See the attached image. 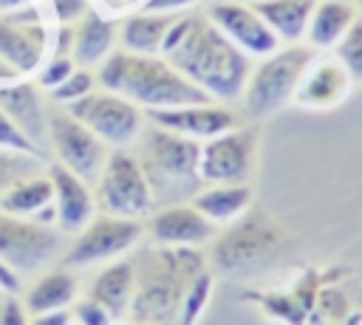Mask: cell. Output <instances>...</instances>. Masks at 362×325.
<instances>
[{
  "instance_id": "cell-19",
  "label": "cell",
  "mask_w": 362,
  "mask_h": 325,
  "mask_svg": "<svg viewBox=\"0 0 362 325\" xmlns=\"http://www.w3.org/2000/svg\"><path fill=\"white\" fill-rule=\"evenodd\" d=\"M0 110L40 147L48 138V122L42 102L34 90V85L20 82V85H6L0 88Z\"/></svg>"
},
{
  "instance_id": "cell-37",
  "label": "cell",
  "mask_w": 362,
  "mask_h": 325,
  "mask_svg": "<svg viewBox=\"0 0 362 325\" xmlns=\"http://www.w3.org/2000/svg\"><path fill=\"white\" fill-rule=\"evenodd\" d=\"M74 317L68 308H59V311H45V314H34L28 319V325H71Z\"/></svg>"
},
{
  "instance_id": "cell-8",
  "label": "cell",
  "mask_w": 362,
  "mask_h": 325,
  "mask_svg": "<svg viewBox=\"0 0 362 325\" xmlns=\"http://www.w3.org/2000/svg\"><path fill=\"white\" fill-rule=\"evenodd\" d=\"M68 113L82 122L99 141L116 144V147H127L133 144L141 130H144V113L139 105H133L130 99L102 90V93H88L76 102L65 105Z\"/></svg>"
},
{
  "instance_id": "cell-29",
  "label": "cell",
  "mask_w": 362,
  "mask_h": 325,
  "mask_svg": "<svg viewBox=\"0 0 362 325\" xmlns=\"http://www.w3.org/2000/svg\"><path fill=\"white\" fill-rule=\"evenodd\" d=\"M337 59L342 62V68L351 73L354 82H362V17H356L351 23V28L345 31V37L334 45Z\"/></svg>"
},
{
  "instance_id": "cell-25",
  "label": "cell",
  "mask_w": 362,
  "mask_h": 325,
  "mask_svg": "<svg viewBox=\"0 0 362 325\" xmlns=\"http://www.w3.org/2000/svg\"><path fill=\"white\" fill-rule=\"evenodd\" d=\"M173 14H153V11H144V14H136V17H127L122 23V45L124 51H133V54H158L161 51V42L173 25Z\"/></svg>"
},
{
  "instance_id": "cell-18",
  "label": "cell",
  "mask_w": 362,
  "mask_h": 325,
  "mask_svg": "<svg viewBox=\"0 0 362 325\" xmlns=\"http://www.w3.org/2000/svg\"><path fill=\"white\" fill-rule=\"evenodd\" d=\"M45 51V28L37 23H11L0 20V57L14 71L28 73L40 65Z\"/></svg>"
},
{
  "instance_id": "cell-32",
  "label": "cell",
  "mask_w": 362,
  "mask_h": 325,
  "mask_svg": "<svg viewBox=\"0 0 362 325\" xmlns=\"http://www.w3.org/2000/svg\"><path fill=\"white\" fill-rule=\"evenodd\" d=\"M93 73L90 71H85V68H79V71H74L62 85H57L54 90H51V96L57 99V102H76V99H82V96H88L90 90H93Z\"/></svg>"
},
{
  "instance_id": "cell-24",
  "label": "cell",
  "mask_w": 362,
  "mask_h": 325,
  "mask_svg": "<svg viewBox=\"0 0 362 325\" xmlns=\"http://www.w3.org/2000/svg\"><path fill=\"white\" fill-rule=\"evenodd\" d=\"M252 203V187L249 184H232V187H209L201 189L192 198V206L209 218L212 223H232L240 218Z\"/></svg>"
},
{
  "instance_id": "cell-10",
  "label": "cell",
  "mask_w": 362,
  "mask_h": 325,
  "mask_svg": "<svg viewBox=\"0 0 362 325\" xmlns=\"http://www.w3.org/2000/svg\"><path fill=\"white\" fill-rule=\"evenodd\" d=\"M59 235L51 232L45 223L23 220L11 215H0V263L14 271H37L59 252Z\"/></svg>"
},
{
  "instance_id": "cell-41",
  "label": "cell",
  "mask_w": 362,
  "mask_h": 325,
  "mask_svg": "<svg viewBox=\"0 0 362 325\" xmlns=\"http://www.w3.org/2000/svg\"><path fill=\"white\" fill-rule=\"evenodd\" d=\"M124 325H150V322H141V319H133V322H124Z\"/></svg>"
},
{
  "instance_id": "cell-35",
  "label": "cell",
  "mask_w": 362,
  "mask_h": 325,
  "mask_svg": "<svg viewBox=\"0 0 362 325\" xmlns=\"http://www.w3.org/2000/svg\"><path fill=\"white\" fill-rule=\"evenodd\" d=\"M88 11V6H85V0H54V14L62 20V23H74V20H79L82 14Z\"/></svg>"
},
{
  "instance_id": "cell-27",
  "label": "cell",
  "mask_w": 362,
  "mask_h": 325,
  "mask_svg": "<svg viewBox=\"0 0 362 325\" xmlns=\"http://www.w3.org/2000/svg\"><path fill=\"white\" fill-rule=\"evenodd\" d=\"M76 297V280L68 271H51L40 277L28 294H25V311L31 314H45V311H59L71 305Z\"/></svg>"
},
{
  "instance_id": "cell-23",
  "label": "cell",
  "mask_w": 362,
  "mask_h": 325,
  "mask_svg": "<svg viewBox=\"0 0 362 325\" xmlns=\"http://www.w3.org/2000/svg\"><path fill=\"white\" fill-rule=\"evenodd\" d=\"M133 291H136L133 260H122V263H110L105 271H99V277L93 280V288H90V300H96L113 317H119V314H124V308H130Z\"/></svg>"
},
{
  "instance_id": "cell-14",
  "label": "cell",
  "mask_w": 362,
  "mask_h": 325,
  "mask_svg": "<svg viewBox=\"0 0 362 325\" xmlns=\"http://www.w3.org/2000/svg\"><path fill=\"white\" fill-rule=\"evenodd\" d=\"M147 119L164 130H173L178 136L189 138H215L235 127V113L229 107H218L212 102L206 105H187V107H164V110H147Z\"/></svg>"
},
{
  "instance_id": "cell-5",
  "label": "cell",
  "mask_w": 362,
  "mask_h": 325,
  "mask_svg": "<svg viewBox=\"0 0 362 325\" xmlns=\"http://www.w3.org/2000/svg\"><path fill=\"white\" fill-rule=\"evenodd\" d=\"M286 246V235L260 212L235 218L212 246V263L223 274H255L269 268Z\"/></svg>"
},
{
  "instance_id": "cell-17",
  "label": "cell",
  "mask_w": 362,
  "mask_h": 325,
  "mask_svg": "<svg viewBox=\"0 0 362 325\" xmlns=\"http://www.w3.org/2000/svg\"><path fill=\"white\" fill-rule=\"evenodd\" d=\"M51 184H54V206H57V220L65 232H82L90 218H93V195L88 189V184L74 175L68 167L57 164L51 167Z\"/></svg>"
},
{
  "instance_id": "cell-20",
  "label": "cell",
  "mask_w": 362,
  "mask_h": 325,
  "mask_svg": "<svg viewBox=\"0 0 362 325\" xmlns=\"http://www.w3.org/2000/svg\"><path fill=\"white\" fill-rule=\"evenodd\" d=\"M317 0H255L252 8L266 20L280 42H300L308 31V20Z\"/></svg>"
},
{
  "instance_id": "cell-6",
  "label": "cell",
  "mask_w": 362,
  "mask_h": 325,
  "mask_svg": "<svg viewBox=\"0 0 362 325\" xmlns=\"http://www.w3.org/2000/svg\"><path fill=\"white\" fill-rule=\"evenodd\" d=\"M314 62V51L308 45H286L274 54L263 57L257 68H252L243 88V110L252 119H263L277 113L288 99H294L305 68Z\"/></svg>"
},
{
  "instance_id": "cell-39",
  "label": "cell",
  "mask_w": 362,
  "mask_h": 325,
  "mask_svg": "<svg viewBox=\"0 0 362 325\" xmlns=\"http://www.w3.org/2000/svg\"><path fill=\"white\" fill-rule=\"evenodd\" d=\"M0 285H3L6 291H17V288H20V283H17V274H14V268H8L6 263H0Z\"/></svg>"
},
{
  "instance_id": "cell-16",
  "label": "cell",
  "mask_w": 362,
  "mask_h": 325,
  "mask_svg": "<svg viewBox=\"0 0 362 325\" xmlns=\"http://www.w3.org/2000/svg\"><path fill=\"white\" fill-rule=\"evenodd\" d=\"M351 73L342 68L339 59H314L294 93L303 107H334L351 90Z\"/></svg>"
},
{
  "instance_id": "cell-33",
  "label": "cell",
  "mask_w": 362,
  "mask_h": 325,
  "mask_svg": "<svg viewBox=\"0 0 362 325\" xmlns=\"http://www.w3.org/2000/svg\"><path fill=\"white\" fill-rule=\"evenodd\" d=\"M74 322L76 325H110L113 322V314L105 308V305H99L96 300H79L76 305H74Z\"/></svg>"
},
{
  "instance_id": "cell-9",
  "label": "cell",
  "mask_w": 362,
  "mask_h": 325,
  "mask_svg": "<svg viewBox=\"0 0 362 325\" xmlns=\"http://www.w3.org/2000/svg\"><path fill=\"white\" fill-rule=\"evenodd\" d=\"M257 155V133L243 127H232L215 138H206L201 144L198 155V175L204 184L212 187H232V184H249Z\"/></svg>"
},
{
  "instance_id": "cell-30",
  "label": "cell",
  "mask_w": 362,
  "mask_h": 325,
  "mask_svg": "<svg viewBox=\"0 0 362 325\" xmlns=\"http://www.w3.org/2000/svg\"><path fill=\"white\" fill-rule=\"evenodd\" d=\"M0 150H11V153H25V155H42V150L0 110Z\"/></svg>"
},
{
  "instance_id": "cell-22",
  "label": "cell",
  "mask_w": 362,
  "mask_h": 325,
  "mask_svg": "<svg viewBox=\"0 0 362 325\" xmlns=\"http://www.w3.org/2000/svg\"><path fill=\"white\" fill-rule=\"evenodd\" d=\"M116 37V25L105 20L99 11H85L79 23L74 25V62L79 65H96L110 54Z\"/></svg>"
},
{
  "instance_id": "cell-40",
  "label": "cell",
  "mask_w": 362,
  "mask_h": 325,
  "mask_svg": "<svg viewBox=\"0 0 362 325\" xmlns=\"http://www.w3.org/2000/svg\"><path fill=\"white\" fill-rule=\"evenodd\" d=\"M23 6H28V0H0V11H17Z\"/></svg>"
},
{
  "instance_id": "cell-2",
  "label": "cell",
  "mask_w": 362,
  "mask_h": 325,
  "mask_svg": "<svg viewBox=\"0 0 362 325\" xmlns=\"http://www.w3.org/2000/svg\"><path fill=\"white\" fill-rule=\"evenodd\" d=\"M96 82L144 110L212 102L198 85H192L181 71H175L164 57L156 54L110 51L96 71Z\"/></svg>"
},
{
  "instance_id": "cell-7",
  "label": "cell",
  "mask_w": 362,
  "mask_h": 325,
  "mask_svg": "<svg viewBox=\"0 0 362 325\" xmlns=\"http://www.w3.org/2000/svg\"><path fill=\"white\" fill-rule=\"evenodd\" d=\"M96 203L116 218H147L156 209L153 189L136 155L113 150L105 158L102 175L96 181Z\"/></svg>"
},
{
  "instance_id": "cell-31",
  "label": "cell",
  "mask_w": 362,
  "mask_h": 325,
  "mask_svg": "<svg viewBox=\"0 0 362 325\" xmlns=\"http://www.w3.org/2000/svg\"><path fill=\"white\" fill-rule=\"evenodd\" d=\"M34 170V161L25 158V153H11V150H0V195L17 184L20 178H25V172Z\"/></svg>"
},
{
  "instance_id": "cell-21",
  "label": "cell",
  "mask_w": 362,
  "mask_h": 325,
  "mask_svg": "<svg viewBox=\"0 0 362 325\" xmlns=\"http://www.w3.org/2000/svg\"><path fill=\"white\" fill-rule=\"evenodd\" d=\"M356 8L351 0H317L311 20H308V45L311 48H334L345 31L351 28V23L356 20Z\"/></svg>"
},
{
  "instance_id": "cell-15",
  "label": "cell",
  "mask_w": 362,
  "mask_h": 325,
  "mask_svg": "<svg viewBox=\"0 0 362 325\" xmlns=\"http://www.w3.org/2000/svg\"><path fill=\"white\" fill-rule=\"evenodd\" d=\"M147 232L161 246H198L212 237V220L192 203H170L147 215Z\"/></svg>"
},
{
  "instance_id": "cell-3",
  "label": "cell",
  "mask_w": 362,
  "mask_h": 325,
  "mask_svg": "<svg viewBox=\"0 0 362 325\" xmlns=\"http://www.w3.org/2000/svg\"><path fill=\"white\" fill-rule=\"evenodd\" d=\"M136 268V291L130 311L136 319L150 325H167L175 319L189 280L204 271L201 254L189 246H164L158 252H144Z\"/></svg>"
},
{
  "instance_id": "cell-36",
  "label": "cell",
  "mask_w": 362,
  "mask_h": 325,
  "mask_svg": "<svg viewBox=\"0 0 362 325\" xmlns=\"http://www.w3.org/2000/svg\"><path fill=\"white\" fill-rule=\"evenodd\" d=\"M0 325H28L25 319V305L17 300H6L0 308Z\"/></svg>"
},
{
  "instance_id": "cell-11",
  "label": "cell",
  "mask_w": 362,
  "mask_h": 325,
  "mask_svg": "<svg viewBox=\"0 0 362 325\" xmlns=\"http://www.w3.org/2000/svg\"><path fill=\"white\" fill-rule=\"evenodd\" d=\"M48 141L62 167L79 175L85 184H96L105 167V147L102 141L71 113H51L48 116Z\"/></svg>"
},
{
  "instance_id": "cell-12",
  "label": "cell",
  "mask_w": 362,
  "mask_h": 325,
  "mask_svg": "<svg viewBox=\"0 0 362 325\" xmlns=\"http://www.w3.org/2000/svg\"><path fill=\"white\" fill-rule=\"evenodd\" d=\"M141 237V223L133 218H116V215H99L90 218V223L76 235L71 249L65 252L68 266H90L107 257H116L127 252Z\"/></svg>"
},
{
  "instance_id": "cell-38",
  "label": "cell",
  "mask_w": 362,
  "mask_h": 325,
  "mask_svg": "<svg viewBox=\"0 0 362 325\" xmlns=\"http://www.w3.org/2000/svg\"><path fill=\"white\" fill-rule=\"evenodd\" d=\"M192 0H144V11H153V14H167V11H175V8H184L189 6Z\"/></svg>"
},
{
  "instance_id": "cell-26",
  "label": "cell",
  "mask_w": 362,
  "mask_h": 325,
  "mask_svg": "<svg viewBox=\"0 0 362 325\" xmlns=\"http://www.w3.org/2000/svg\"><path fill=\"white\" fill-rule=\"evenodd\" d=\"M54 203V184L51 178H20L0 195V212L6 215H37L42 206Z\"/></svg>"
},
{
  "instance_id": "cell-1",
  "label": "cell",
  "mask_w": 362,
  "mask_h": 325,
  "mask_svg": "<svg viewBox=\"0 0 362 325\" xmlns=\"http://www.w3.org/2000/svg\"><path fill=\"white\" fill-rule=\"evenodd\" d=\"M161 54L209 99L232 102L243 96L246 79L252 73L249 57L226 34H221L209 17L198 14L173 20L161 42Z\"/></svg>"
},
{
  "instance_id": "cell-13",
  "label": "cell",
  "mask_w": 362,
  "mask_h": 325,
  "mask_svg": "<svg viewBox=\"0 0 362 325\" xmlns=\"http://www.w3.org/2000/svg\"><path fill=\"white\" fill-rule=\"evenodd\" d=\"M206 17L226 34L246 57H269L280 48V40L266 25V20L243 0H218L206 8Z\"/></svg>"
},
{
  "instance_id": "cell-42",
  "label": "cell",
  "mask_w": 362,
  "mask_h": 325,
  "mask_svg": "<svg viewBox=\"0 0 362 325\" xmlns=\"http://www.w3.org/2000/svg\"><path fill=\"white\" fill-rule=\"evenodd\" d=\"M356 3H359V8H362V0H356Z\"/></svg>"
},
{
  "instance_id": "cell-4",
  "label": "cell",
  "mask_w": 362,
  "mask_h": 325,
  "mask_svg": "<svg viewBox=\"0 0 362 325\" xmlns=\"http://www.w3.org/2000/svg\"><path fill=\"white\" fill-rule=\"evenodd\" d=\"M141 153L136 155L147 184L153 189L156 203H184L187 195L201 192V175H198V155L201 144L189 136H178L173 130H164L158 124H150L141 130Z\"/></svg>"
},
{
  "instance_id": "cell-34",
  "label": "cell",
  "mask_w": 362,
  "mask_h": 325,
  "mask_svg": "<svg viewBox=\"0 0 362 325\" xmlns=\"http://www.w3.org/2000/svg\"><path fill=\"white\" fill-rule=\"evenodd\" d=\"M74 71H76V68H74V59H71V57H54V59L42 68V73H40V85L48 88V90H54V88L62 85Z\"/></svg>"
},
{
  "instance_id": "cell-28",
  "label": "cell",
  "mask_w": 362,
  "mask_h": 325,
  "mask_svg": "<svg viewBox=\"0 0 362 325\" xmlns=\"http://www.w3.org/2000/svg\"><path fill=\"white\" fill-rule=\"evenodd\" d=\"M209 294H212V277L206 271H198L184 291V300L178 308V325H195L209 302Z\"/></svg>"
},
{
  "instance_id": "cell-43",
  "label": "cell",
  "mask_w": 362,
  "mask_h": 325,
  "mask_svg": "<svg viewBox=\"0 0 362 325\" xmlns=\"http://www.w3.org/2000/svg\"><path fill=\"white\" fill-rule=\"evenodd\" d=\"M243 3H255V0H243Z\"/></svg>"
}]
</instances>
